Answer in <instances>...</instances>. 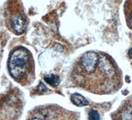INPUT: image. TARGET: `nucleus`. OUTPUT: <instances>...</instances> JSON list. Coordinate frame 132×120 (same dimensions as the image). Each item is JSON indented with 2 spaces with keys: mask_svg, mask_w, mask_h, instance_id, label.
Here are the masks:
<instances>
[{
  "mask_svg": "<svg viewBox=\"0 0 132 120\" xmlns=\"http://www.w3.org/2000/svg\"><path fill=\"white\" fill-rule=\"evenodd\" d=\"M122 73L114 60L102 52L89 51L77 59L71 72L76 87L95 95H110L121 88Z\"/></svg>",
  "mask_w": 132,
  "mask_h": 120,
  "instance_id": "1",
  "label": "nucleus"
},
{
  "mask_svg": "<svg viewBox=\"0 0 132 120\" xmlns=\"http://www.w3.org/2000/svg\"><path fill=\"white\" fill-rule=\"evenodd\" d=\"M7 67L11 76L21 85H29L35 80V61L30 52L24 47H17L11 52Z\"/></svg>",
  "mask_w": 132,
  "mask_h": 120,
  "instance_id": "2",
  "label": "nucleus"
},
{
  "mask_svg": "<svg viewBox=\"0 0 132 120\" xmlns=\"http://www.w3.org/2000/svg\"><path fill=\"white\" fill-rule=\"evenodd\" d=\"M5 24L8 30L19 36L26 31L28 18L21 0H8L4 11Z\"/></svg>",
  "mask_w": 132,
  "mask_h": 120,
  "instance_id": "3",
  "label": "nucleus"
},
{
  "mask_svg": "<svg viewBox=\"0 0 132 120\" xmlns=\"http://www.w3.org/2000/svg\"><path fill=\"white\" fill-rule=\"evenodd\" d=\"M28 118L36 119H78V116L75 113L57 105H49L35 108L31 112Z\"/></svg>",
  "mask_w": 132,
  "mask_h": 120,
  "instance_id": "4",
  "label": "nucleus"
},
{
  "mask_svg": "<svg viewBox=\"0 0 132 120\" xmlns=\"http://www.w3.org/2000/svg\"><path fill=\"white\" fill-rule=\"evenodd\" d=\"M114 119H132V96L126 100L112 116Z\"/></svg>",
  "mask_w": 132,
  "mask_h": 120,
  "instance_id": "5",
  "label": "nucleus"
},
{
  "mask_svg": "<svg viewBox=\"0 0 132 120\" xmlns=\"http://www.w3.org/2000/svg\"><path fill=\"white\" fill-rule=\"evenodd\" d=\"M124 14L127 25L132 30V0H126L124 5Z\"/></svg>",
  "mask_w": 132,
  "mask_h": 120,
  "instance_id": "6",
  "label": "nucleus"
},
{
  "mask_svg": "<svg viewBox=\"0 0 132 120\" xmlns=\"http://www.w3.org/2000/svg\"><path fill=\"white\" fill-rule=\"evenodd\" d=\"M71 100L77 106L82 107L89 105V102L85 98L79 94H73L71 96Z\"/></svg>",
  "mask_w": 132,
  "mask_h": 120,
  "instance_id": "7",
  "label": "nucleus"
},
{
  "mask_svg": "<svg viewBox=\"0 0 132 120\" xmlns=\"http://www.w3.org/2000/svg\"><path fill=\"white\" fill-rule=\"evenodd\" d=\"M44 79L48 84H50L52 87H56L60 83V79L56 75H48V76H46L44 77Z\"/></svg>",
  "mask_w": 132,
  "mask_h": 120,
  "instance_id": "8",
  "label": "nucleus"
},
{
  "mask_svg": "<svg viewBox=\"0 0 132 120\" xmlns=\"http://www.w3.org/2000/svg\"><path fill=\"white\" fill-rule=\"evenodd\" d=\"M100 118L98 115L97 112L96 111L92 110L89 114V119H98Z\"/></svg>",
  "mask_w": 132,
  "mask_h": 120,
  "instance_id": "9",
  "label": "nucleus"
},
{
  "mask_svg": "<svg viewBox=\"0 0 132 120\" xmlns=\"http://www.w3.org/2000/svg\"><path fill=\"white\" fill-rule=\"evenodd\" d=\"M128 56L130 57L131 59H132V48H131L130 50H129V52H128Z\"/></svg>",
  "mask_w": 132,
  "mask_h": 120,
  "instance_id": "10",
  "label": "nucleus"
}]
</instances>
